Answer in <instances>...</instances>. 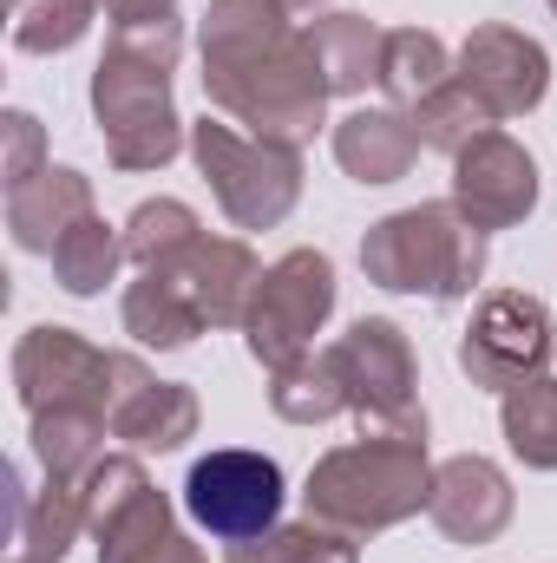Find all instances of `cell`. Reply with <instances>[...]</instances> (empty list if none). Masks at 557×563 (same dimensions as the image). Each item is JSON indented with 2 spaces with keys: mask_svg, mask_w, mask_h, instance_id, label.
Masks as SVG:
<instances>
[{
  "mask_svg": "<svg viewBox=\"0 0 557 563\" xmlns=\"http://www.w3.org/2000/svg\"><path fill=\"white\" fill-rule=\"evenodd\" d=\"M204 92L250 139L302 144L321 132L328 73L308 26H288V0H210L204 13Z\"/></svg>",
  "mask_w": 557,
  "mask_h": 563,
  "instance_id": "cell-1",
  "label": "cell"
},
{
  "mask_svg": "<svg viewBox=\"0 0 557 563\" xmlns=\"http://www.w3.org/2000/svg\"><path fill=\"white\" fill-rule=\"evenodd\" d=\"M184 53V26L144 20V26H112L99 73H92V119L112 170H164L184 151V119L171 99V73Z\"/></svg>",
  "mask_w": 557,
  "mask_h": 563,
  "instance_id": "cell-2",
  "label": "cell"
},
{
  "mask_svg": "<svg viewBox=\"0 0 557 563\" xmlns=\"http://www.w3.org/2000/svg\"><path fill=\"white\" fill-rule=\"evenodd\" d=\"M433 498V465H426V439H354L315 459L308 472V518L348 538H374L407 525Z\"/></svg>",
  "mask_w": 557,
  "mask_h": 563,
  "instance_id": "cell-3",
  "label": "cell"
},
{
  "mask_svg": "<svg viewBox=\"0 0 557 563\" xmlns=\"http://www.w3.org/2000/svg\"><path fill=\"white\" fill-rule=\"evenodd\" d=\"M361 269L374 288H394V295L459 301L485 276V230H472L452 203H414L381 217L361 236Z\"/></svg>",
  "mask_w": 557,
  "mask_h": 563,
  "instance_id": "cell-4",
  "label": "cell"
},
{
  "mask_svg": "<svg viewBox=\"0 0 557 563\" xmlns=\"http://www.w3.org/2000/svg\"><path fill=\"white\" fill-rule=\"evenodd\" d=\"M144 380V361L132 354H106L73 328H26L13 347V394L26 413H53V407H86V413H119Z\"/></svg>",
  "mask_w": 557,
  "mask_h": 563,
  "instance_id": "cell-5",
  "label": "cell"
},
{
  "mask_svg": "<svg viewBox=\"0 0 557 563\" xmlns=\"http://www.w3.org/2000/svg\"><path fill=\"white\" fill-rule=\"evenodd\" d=\"M190 157L210 177L217 210L237 230H276L282 217L302 203V151L276 139H250L237 125H190Z\"/></svg>",
  "mask_w": 557,
  "mask_h": 563,
  "instance_id": "cell-6",
  "label": "cell"
},
{
  "mask_svg": "<svg viewBox=\"0 0 557 563\" xmlns=\"http://www.w3.org/2000/svg\"><path fill=\"white\" fill-rule=\"evenodd\" d=\"M348 413L361 426V439H426V407H419V367L414 347L394 321L361 314L335 347H328Z\"/></svg>",
  "mask_w": 557,
  "mask_h": 563,
  "instance_id": "cell-7",
  "label": "cell"
},
{
  "mask_svg": "<svg viewBox=\"0 0 557 563\" xmlns=\"http://www.w3.org/2000/svg\"><path fill=\"white\" fill-rule=\"evenodd\" d=\"M328 314H335V263L321 250H288L250 301V321H243L250 361L270 374L295 367L302 354H315V334Z\"/></svg>",
  "mask_w": 557,
  "mask_h": 563,
  "instance_id": "cell-8",
  "label": "cell"
},
{
  "mask_svg": "<svg viewBox=\"0 0 557 563\" xmlns=\"http://www.w3.org/2000/svg\"><path fill=\"white\" fill-rule=\"evenodd\" d=\"M545 361H551V308L538 295H525V288L485 295L472 328L459 334V367L485 394H512V387L538 380Z\"/></svg>",
  "mask_w": 557,
  "mask_h": 563,
  "instance_id": "cell-9",
  "label": "cell"
},
{
  "mask_svg": "<svg viewBox=\"0 0 557 563\" xmlns=\"http://www.w3.org/2000/svg\"><path fill=\"white\" fill-rule=\"evenodd\" d=\"M184 511L223 538V544H243V538H263L282 518V465L270 452H243V445H223L210 459L190 465L184 478Z\"/></svg>",
  "mask_w": 557,
  "mask_h": 563,
  "instance_id": "cell-10",
  "label": "cell"
},
{
  "mask_svg": "<svg viewBox=\"0 0 557 563\" xmlns=\"http://www.w3.org/2000/svg\"><path fill=\"white\" fill-rule=\"evenodd\" d=\"M452 210L472 230H512L538 210V164L512 132H479L452 157Z\"/></svg>",
  "mask_w": 557,
  "mask_h": 563,
  "instance_id": "cell-11",
  "label": "cell"
},
{
  "mask_svg": "<svg viewBox=\"0 0 557 563\" xmlns=\"http://www.w3.org/2000/svg\"><path fill=\"white\" fill-rule=\"evenodd\" d=\"M452 79L492 112V119H525L545 106L551 92V53L518 33V26H472L466 46H459V66Z\"/></svg>",
  "mask_w": 557,
  "mask_h": 563,
  "instance_id": "cell-12",
  "label": "cell"
},
{
  "mask_svg": "<svg viewBox=\"0 0 557 563\" xmlns=\"http://www.w3.org/2000/svg\"><path fill=\"white\" fill-rule=\"evenodd\" d=\"M518 511V492L512 478L479 459V452H459L446 465H433V498H426V518L439 525V538L452 544H492Z\"/></svg>",
  "mask_w": 557,
  "mask_h": 563,
  "instance_id": "cell-13",
  "label": "cell"
},
{
  "mask_svg": "<svg viewBox=\"0 0 557 563\" xmlns=\"http://www.w3.org/2000/svg\"><path fill=\"white\" fill-rule=\"evenodd\" d=\"M79 217H92V177H79V170H40V177H26V184H13L7 190V236L26 250V256H53L59 250V236L79 223Z\"/></svg>",
  "mask_w": 557,
  "mask_h": 563,
  "instance_id": "cell-14",
  "label": "cell"
},
{
  "mask_svg": "<svg viewBox=\"0 0 557 563\" xmlns=\"http://www.w3.org/2000/svg\"><path fill=\"white\" fill-rule=\"evenodd\" d=\"M419 157V132L394 106H361L335 125V164L354 184H401Z\"/></svg>",
  "mask_w": 557,
  "mask_h": 563,
  "instance_id": "cell-15",
  "label": "cell"
},
{
  "mask_svg": "<svg viewBox=\"0 0 557 563\" xmlns=\"http://www.w3.org/2000/svg\"><path fill=\"white\" fill-rule=\"evenodd\" d=\"M177 276L197 295V308H204L210 328H243V321H250V301H256V288H263L270 269L250 256V243H237V236H204L197 256H190Z\"/></svg>",
  "mask_w": 557,
  "mask_h": 563,
  "instance_id": "cell-16",
  "label": "cell"
},
{
  "mask_svg": "<svg viewBox=\"0 0 557 563\" xmlns=\"http://www.w3.org/2000/svg\"><path fill=\"white\" fill-rule=\"evenodd\" d=\"M7 511H13V544L20 558L59 563L86 538V485L46 478V492H26L20 472H7Z\"/></svg>",
  "mask_w": 557,
  "mask_h": 563,
  "instance_id": "cell-17",
  "label": "cell"
},
{
  "mask_svg": "<svg viewBox=\"0 0 557 563\" xmlns=\"http://www.w3.org/2000/svg\"><path fill=\"white\" fill-rule=\"evenodd\" d=\"M119 321H125V334L144 341V347H164V354H177V347H190L210 321H204V308H197V295L184 288L177 269H139V282L125 288V301H119Z\"/></svg>",
  "mask_w": 557,
  "mask_h": 563,
  "instance_id": "cell-18",
  "label": "cell"
},
{
  "mask_svg": "<svg viewBox=\"0 0 557 563\" xmlns=\"http://www.w3.org/2000/svg\"><path fill=\"white\" fill-rule=\"evenodd\" d=\"M308 40H315V53H321L328 92H368V86H381L387 33H381L368 13H321V20H308Z\"/></svg>",
  "mask_w": 557,
  "mask_h": 563,
  "instance_id": "cell-19",
  "label": "cell"
},
{
  "mask_svg": "<svg viewBox=\"0 0 557 563\" xmlns=\"http://www.w3.org/2000/svg\"><path fill=\"white\" fill-rule=\"evenodd\" d=\"M197 420H204V413H197V394L151 374L139 394L112 413V432L132 439L139 452H177L184 439H197Z\"/></svg>",
  "mask_w": 557,
  "mask_h": 563,
  "instance_id": "cell-20",
  "label": "cell"
},
{
  "mask_svg": "<svg viewBox=\"0 0 557 563\" xmlns=\"http://www.w3.org/2000/svg\"><path fill=\"white\" fill-rule=\"evenodd\" d=\"M106 413H86V407H53V413H33V459L46 478L59 485H86V472L106 459Z\"/></svg>",
  "mask_w": 557,
  "mask_h": 563,
  "instance_id": "cell-21",
  "label": "cell"
},
{
  "mask_svg": "<svg viewBox=\"0 0 557 563\" xmlns=\"http://www.w3.org/2000/svg\"><path fill=\"white\" fill-rule=\"evenodd\" d=\"M197 243H204V223L177 197H151L125 217V256L139 269H184L197 256Z\"/></svg>",
  "mask_w": 557,
  "mask_h": 563,
  "instance_id": "cell-22",
  "label": "cell"
},
{
  "mask_svg": "<svg viewBox=\"0 0 557 563\" xmlns=\"http://www.w3.org/2000/svg\"><path fill=\"white\" fill-rule=\"evenodd\" d=\"M452 79V59H446V40L426 33V26H394L387 33V53H381V92L394 99V112H414L426 92H439Z\"/></svg>",
  "mask_w": 557,
  "mask_h": 563,
  "instance_id": "cell-23",
  "label": "cell"
},
{
  "mask_svg": "<svg viewBox=\"0 0 557 563\" xmlns=\"http://www.w3.org/2000/svg\"><path fill=\"white\" fill-rule=\"evenodd\" d=\"M119 263H125V230H112L99 210L79 217L53 250V276L66 295H106V282H119Z\"/></svg>",
  "mask_w": 557,
  "mask_h": 563,
  "instance_id": "cell-24",
  "label": "cell"
},
{
  "mask_svg": "<svg viewBox=\"0 0 557 563\" xmlns=\"http://www.w3.org/2000/svg\"><path fill=\"white\" fill-rule=\"evenodd\" d=\"M499 426H505V445L532 465V472H557V380H525L512 394H499Z\"/></svg>",
  "mask_w": 557,
  "mask_h": 563,
  "instance_id": "cell-25",
  "label": "cell"
},
{
  "mask_svg": "<svg viewBox=\"0 0 557 563\" xmlns=\"http://www.w3.org/2000/svg\"><path fill=\"white\" fill-rule=\"evenodd\" d=\"M270 407L288 426H321V420H335V413H348V394H341V374H335L328 347L302 354L295 367H282L276 380H270Z\"/></svg>",
  "mask_w": 557,
  "mask_h": 563,
  "instance_id": "cell-26",
  "label": "cell"
},
{
  "mask_svg": "<svg viewBox=\"0 0 557 563\" xmlns=\"http://www.w3.org/2000/svg\"><path fill=\"white\" fill-rule=\"evenodd\" d=\"M407 119H414V132H419V151H446V157H459L479 132H492V125H499V119H492L466 86H459V79H446L439 92H426Z\"/></svg>",
  "mask_w": 557,
  "mask_h": 563,
  "instance_id": "cell-27",
  "label": "cell"
},
{
  "mask_svg": "<svg viewBox=\"0 0 557 563\" xmlns=\"http://www.w3.org/2000/svg\"><path fill=\"white\" fill-rule=\"evenodd\" d=\"M230 563H361L348 531H328V525H270L263 538H243L230 544Z\"/></svg>",
  "mask_w": 557,
  "mask_h": 563,
  "instance_id": "cell-28",
  "label": "cell"
},
{
  "mask_svg": "<svg viewBox=\"0 0 557 563\" xmlns=\"http://www.w3.org/2000/svg\"><path fill=\"white\" fill-rule=\"evenodd\" d=\"M99 0H26L13 20V46L20 53H66L92 33Z\"/></svg>",
  "mask_w": 557,
  "mask_h": 563,
  "instance_id": "cell-29",
  "label": "cell"
},
{
  "mask_svg": "<svg viewBox=\"0 0 557 563\" xmlns=\"http://www.w3.org/2000/svg\"><path fill=\"white\" fill-rule=\"evenodd\" d=\"M0 139H7V190L46 170V164H40L46 132H40V119H33V112H7V119H0Z\"/></svg>",
  "mask_w": 557,
  "mask_h": 563,
  "instance_id": "cell-30",
  "label": "cell"
},
{
  "mask_svg": "<svg viewBox=\"0 0 557 563\" xmlns=\"http://www.w3.org/2000/svg\"><path fill=\"white\" fill-rule=\"evenodd\" d=\"M119 563H210V558H204V551H197L177 525H164V531H151L144 544H132Z\"/></svg>",
  "mask_w": 557,
  "mask_h": 563,
  "instance_id": "cell-31",
  "label": "cell"
},
{
  "mask_svg": "<svg viewBox=\"0 0 557 563\" xmlns=\"http://www.w3.org/2000/svg\"><path fill=\"white\" fill-rule=\"evenodd\" d=\"M177 0H106V20L112 26H144V20H171Z\"/></svg>",
  "mask_w": 557,
  "mask_h": 563,
  "instance_id": "cell-32",
  "label": "cell"
},
{
  "mask_svg": "<svg viewBox=\"0 0 557 563\" xmlns=\"http://www.w3.org/2000/svg\"><path fill=\"white\" fill-rule=\"evenodd\" d=\"M288 7H308V13H315V7H321V0H288Z\"/></svg>",
  "mask_w": 557,
  "mask_h": 563,
  "instance_id": "cell-33",
  "label": "cell"
},
{
  "mask_svg": "<svg viewBox=\"0 0 557 563\" xmlns=\"http://www.w3.org/2000/svg\"><path fill=\"white\" fill-rule=\"evenodd\" d=\"M7 563H40V558H20V551H13V558H7Z\"/></svg>",
  "mask_w": 557,
  "mask_h": 563,
  "instance_id": "cell-34",
  "label": "cell"
},
{
  "mask_svg": "<svg viewBox=\"0 0 557 563\" xmlns=\"http://www.w3.org/2000/svg\"><path fill=\"white\" fill-rule=\"evenodd\" d=\"M13 7H26V0H13Z\"/></svg>",
  "mask_w": 557,
  "mask_h": 563,
  "instance_id": "cell-35",
  "label": "cell"
},
{
  "mask_svg": "<svg viewBox=\"0 0 557 563\" xmlns=\"http://www.w3.org/2000/svg\"><path fill=\"white\" fill-rule=\"evenodd\" d=\"M551 13H557V0H551Z\"/></svg>",
  "mask_w": 557,
  "mask_h": 563,
  "instance_id": "cell-36",
  "label": "cell"
}]
</instances>
